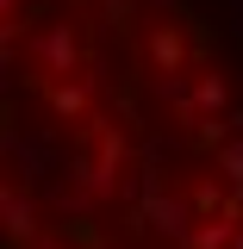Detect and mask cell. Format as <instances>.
Masks as SVG:
<instances>
[{"mask_svg":"<svg viewBox=\"0 0 243 249\" xmlns=\"http://www.w3.org/2000/svg\"><path fill=\"white\" fill-rule=\"evenodd\" d=\"M0 249H243V44L206 0H0Z\"/></svg>","mask_w":243,"mask_h":249,"instance_id":"1","label":"cell"}]
</instances>
